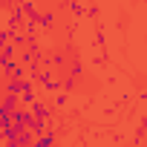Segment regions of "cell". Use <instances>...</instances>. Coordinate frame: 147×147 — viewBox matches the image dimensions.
Returning <instances> with one entry per match:
<instances>
[{
	"mask_svg": "<svg viewBox=\"0 0 147 147\" xmlns=\"http://www.w3.org/2000/svg\"><path fill=\"white\" fill-rule=\"evenodd\" d=\"M26 84H29V78H26V81H12V78H6V81H3V95L20 98V92L26 90Z\"/></svg>",
	"mask_w": 147,
	"mask_h": 147,
	"instance_id": "cell-1",
	"label": "cell"
},
{
	"mask_svg": "<svg viewBox=\"0 0 147 147\" xmlns=\"http://www.w3.org/2000/svg\"><path fill=\"white\" fill-rule=\"evenodd\" d=\"M29 110H32V115H35L40 124H49V115H52V107H49V104H43V101H35Z\"/></svg>",
	"mask_w": 147,
	"mask_h": 147,
	"instance_id": "cell-2",
	"label": "cell"
},
{
	"mask_svg": "<svg viewBox=\"0 0 147 147\" xmlns=\"http://www.w3.org/2000/svg\"><path fill=\"white\" fill-rule=\"evenodd\" d=\"M38 81L43 84V90H46V92H52V90H58V87H61V81H55V75H52L49 69H40V72H38Z\"/></svg>",
	"mask_w": 147,
	"mask_h": 147,
	"instance_id": "cell-3",
	"label": "cell"
},
{
	"mask_svg": "<svg viewBox=\"0 0 147 147\" xmlns=\"http://www.w3.org/2000/svg\"><path fill=\"white\" fill-rule=\"evenodd\" d=\"M3 72H6V78H12V81H26V66L23 63H12Z\"/></svg>",
	"mask_w": 147,
	"mask_h": 147,
	"instance_id": "cell-4",
	"label": "cell"
},
{
	"mask_svg": "<svg viewBox=\"0 0 147 147\" xmlns=\"http://www.w3.org/2000/svg\"><path fill=\"white\" fill-rule=\"evenodd\" d=\"M55 141H58V136H55L52 130H43V133L35 138V144H32V147H55Z\"/></svg>",
	"mask_w": 147,
	"mask_h": 147,
	"instance_id": "cell-5",
	"label": "cell"
},
{
	"mask_svg": "<svg viewBox=\"0 0 147 147\" xmlns=\"http://www.w3.org/2000/svg\"><path fill=\"white\" fill-rule=\"evenodd\" d=\"M15 49H18L15 43H9L6 49H0V69H6V66L15 63V61H12V58H15Z\"/></svg>",
	"mask_w": 147,
	"mask_h": 147,
	"instance_id": "cell-6",
	"label": "cell"
},
{
	"mask_svg": "<svg viewBox=\"0 0 147 147\" xmlns=\"http://www.w3.org/2000/svg\"><path fill=\"white\" fill-rule=\"evenodd\" d=\"M35 101H38V98H35V87H32V81H29V84H26V90L20 92V107H32Z\"/></svg>",
	"mask_w": 147,
	"mask_h": 147,
	"instance_id": "cell-7",
	"label": "cell"
},
{
	"mask_svg": "<svg viewBox=\"0 0 147 147\" xmlns=\"http://www.w3.org/2000/svg\"><path fill=\"white\" fill-rule=\"evenodd\" d=\"M52 23H55V12H43V15L38 18V26H40V29H49Z\"/></svg>",
	"mask_w": 147,
	"mask_h": 147,
	"instance_id": "cell-8",
	"label": "cell"
},
{
	"mask_svg": "<svg viewBox=\"0 0 147 147\" xmlns=\"http://www.w3.org/2000/svg\"><path fill=\"white\" fill-rule=\"evenodd\" d=\"M12 40H15V32L12 29H0V49H6Z\"/></svg>",
	"mask_w": 147,
	"mask_h": 147,
	"instance_id": "cell-9",
	"label": "cell"
},
{
	"mask_svg": "<svg viewBox=\"0 0 147 147\" xmlns=\"http://www.w3.org/2000/svg\"><path fill=\"white\" fill-rule=\"evenodd\" d=\"M61 87H63L66 92H72V90L78 87V81H75V75H69V78H63V84H61Z\"/></svg>",
	"mask_w": 147,
	"mask_h": 147,
	"instance_id": "cell-10",
	"label": "cell"
},
{
	"mask_svg": "<svg viewBox=\"0 0 147 147\" xmlns=\"http://www.w3.org/2000/svg\"><path fill=\"white\" fill-rule=\"evenodd\" d=\"M63 104H66V92H58L55 95V107H63Z\"/></svg>",
	"mask_w": 147,
	"mask_h": 147,
	"instance_id": "cell-11",
	"label": "cell"
},
{
	"mask_svg": "<svg viewBox=\"0 0 147 147\" xmlns=\"http://www.w3.org/2000/svg\"><path fill=\"white\" fill-rule=\"evenodd\" d=\"M29 3H35V0H29Z\"/></svg>",
	"mask_w": 147,
	"mask_h": 147,
	"instance_id": "cell-12",
	"label": "cell"
}]
</instances>
